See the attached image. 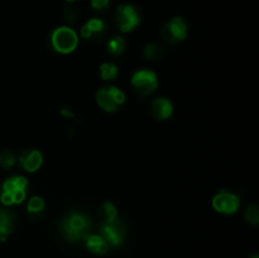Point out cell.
I'll use <instances>...</instances> for the list:
<instances>
[{
    "label": "cell",
    "instance_id": "cell-2",
    "mask_svg": "<svg viewBox=\"0 0 259 258\" xmlns=\"http://www.w3.org/2000/svg\"><path fill=\"white\" fill-rule=\"evenodd\" d=\"M28 186L27 179L23 176H14L8 179L7 181L3 184L2 187V195H0V200L4 205L10 206V205L20 204L23 200L25 199V189Z\"/></svg>",
    "mask_w": 259,
    "mask_h": 258
},
{
    "label": "cell",
    "instance_id": "cell-4",
    "mask_svg": "<svg viewBox=\"0 0 259 258\" xmlns=\"http://www.w3.org/2000/svg\"><path fill=\"white\" fill-rule=\"evenodd\" d=\"M96 101L101 109L109 111V113H113L124 104L125 94L115 86H109V88L100 89L96 93Z\"/></svg>",
    "mask_w": 259,
    "mask_h": 258
},
{
    "label": "cell",
    "instance_id": "cell-3",
    "mask_svg": "<svg viewBox=\"0 0 259 258\" xmlns=\"http://www.w3.org/2000/svg\"><path fill=\"white\" fill-rule=\"evenodd\" d=\"M51 43L57 52L71 53L77 47L78 38L75 30L68 27H60L53 30L51 35Z\"/></svg>",
    "mask_w": 259,
    "mask_h": 258
},
{
    "label": "cell",
    "instance_id": "cell-20",
    "mask_svg": "<svg viewBox=\"0 0 259 258\" xmlns=\"http://www.w3.org/2000/svg\"><path fill=\"white\" fill-rule=\"evenodd\" d=\"M15 162H17V158H15L13 152L7 151V149L0 152V166H2L3 168L5 169L12 168V167L15 164Z\"/></svg>",
    "mask_w": 259,
    "mask_h": 258
},
{
    "label": "cell",
    "instance_id": "cell-21",
    "mask_svg": "<svg viewBox=\"0 0 259 258\" xmlns=\"http://www.w3.org/2000/svg\"><path fill=\"white\" fill-rule=\"evenodd\" d=\"M245 220H247L249 224L257 225L259 222V210L257 205H250L245 210Z\"/></svg>",
    "mask_w": 259,
    "mask_h": 258
},
{
    "label": "cell",
    "instance_id": "cell-13",
    "mask_svg": "<svg viewBox=\"0 0 259 258\" xmlns=\"http://www.w3.org/2000/svg\"><path fill=\"white\" fill-rule=\"evenodd\" d=\"M17 224V217L9 210L0 209V243L5 242L7 238L14 232Z\"/></svg>",
    "mask_w": 259,
    "mask_h": 258
},
{
    "label": "cell",
    "instance_id": "cell-23",
    "mask_svg": "<svg viewBox=\"0 0 259 258\" xmlns=\"http://www.w3.org/2000/svg\"><path fill=\"white\" fill-rule=\"evenodd\" d=\"M91 7L98 12H105L110 7V0H91Z\"/></svg>",
    "mask_w": 259,
    "mask_h": 258
},
{
    "label": "cell",
    "instance_id": "cell-17",
    "mask_svg": "<svg viewBox=\"0 0 259 258\" xmlns=\"http://www.w3.org/2000/svg\"><path fill=\"white\" fill-rule=\"evenodd\" d=\"M144 56L149 61H158L163 57L164 50L158 43H149L144 47Z\"/></svg>",
    "mask_w": 259,
    "mask_h": 258
},
{
    "label": "cell",
    "instance_id": "cell-19",
    "mask_svg": "<svg viewBox=\"0 0 259 258\" xmlns=\"http://www.w3.org/2000/svg\"><path fill=\"white\" fill-rule=\"evenodd\" d=\"M100 76L103 80H115L118 76V66L114 62H104L100 66Z\"/></svg>",
    "mask_w": 259,
    "mask_h": 258
},
{
    "label": "cell",
    "instance_id": "cell-10",
    "mask_svg": "<svg viewBox=\"0 0 259 258\" xmlns=\"http://www.w3.org/2000/svg\"><path fill=\"white\" fill-rule=\"evenodd\" d=\"M106 25L104 20L99 18H93L88 20L81 28V35L86 40H99L105 35Z\"/></svg>",
    "mask_w": 259,
    "mask_h": 258
},
{
    "label": "cell",
    "instance_id": "cell-8",
    "mask_svg": "<svg viewBox=\"0 0 259 258\" xmlns=\"http://www.w3.org/2000/svg\"><path fill=\"white\" fill-rule=\"evenodd\" d=\"M132 85L141 95H149L158 86V77L153 71L139 70L132 77Z\"/></svg>",
    "mask_w": 259,
    "mask_h": 258
},
{
    "label": "cell",
    "instance_id": "cell-11",
    "mask_svg": "<svg viewBox=\"0 0 259 258\" xmlns=\"http://www.w3.org/2000/svg\"><path fill=\"white\" fill-rule=\"evenodd\" d=\"M43 156L38 149H25L19 157V166L27 172H34L42 166Z\"/></svg>",
    "mask_w": 259,
    "mask_h": 258
},
{
    "label": "cell",
    "instance_id": "cell-9",
    "mask_svg": "<svg viewBox=\"0 0 259 258\" xmlns=\"http://www.w3.org/2000/svg\"><path fill=\"white\" fill-rule=\"evenodd\" d=\"M239 205V197L225 190L215 195L212 199V206L218 212H222V214H234Z\"/></svg>",
    "mask_w": 259,
    "mask_h": 258
},
{
    "label": "cell",
    "instance_id": "cell-7",
    "mask_svg": "<svg viewBox=\"0 0 259 258\" xmlns=\"http://www.w3.org/2000/svg\"><path fill=\"white\" fill-rule=\"evenodd\" d=\"M187 25L181 17H175L163 25L162 37L168 45H176L186 38Z\"/></svg>",
    "mask_w": 259,
    "mask_h": 258
},
{
    "label": "cell",
    "instance_id": "cell-16",
    "mask_svg": "<svg viewBox=\"0 0 259 258\" xmlns=\"http://www.w3.org/2000/svg\"><path fill=\"white\" fill-rule=\"evenodd\" d=\"M106 47H108V52L110 53L111 56H120V55H123L124 51H125L126 42L123 37L115 35V37H113L109 39Z\"/></svg>",
    "mask_w": 259,
    "mask_h": 258
},
{
    "label": "cell",
    "instance_id": "cell-22",
    "mask_svg": "<svg viewBox=\"0 0 259 258\" xmlns=\"http://www.w3.org/2000/svg\"><path fill=\"white\" fill-rule=\"evenodd\" d=\"M78 17V12L73 7H66L63 10V19L67 23H73Z\"/></svg>",
    "mask_w": 259,
    "mask_h": 258
},
{
    "label": "cell",
    "instance_id": "cell-12",
    "mask_svg": "<svg viewBox=\"0 0 259 258\" xmlns=\"http://www.w3.org/2000/svg\"><path fill=\"white\" fill-rule=\"evenodd\" d=\"M149 111L156 119L164 120V119H168L172 115L174 106H172V103L168 99L157 98L149 104Z\"/></svg>",
    "mask_w": 259,
    "mask_h": 258
},
{
    "label": "cell",
    "instance_id": "cell-18",
    "mask_svg": "<svg viewBox=\"0 0 259 258\" xmlns=\"http://www.w3.org/2000/svg\"><path fill=\"white\" fill-rule=\"evenodd\" d=\"M99 215L103 222H111L118 218V210L110 201H105L99 207Z\"/></svg>",
    "mask_w": 259,
    "mask_h": 258
},
{
    "label": "cell",
    "instance_id": "cell-5",
    "mask_svg": "<svg viewBox=\"0 0 259 258\" xmlns=\"http://www.w3.org/2000/svg\"><path fill=\"white\" fill-rule=\"evenodd\" d=\"M114 22L120 32L128 33L132 32L141 23V17L138 14V10L133 5L123 4L116 8Z\"/></svg>",
    "mask_w": 259,
    "mask_h": 258
},
{
    "label": "cell",
    "instance_id": "cell-25",
    "mask_svg": "<svg viewBox=\"0 0 259 258\" xmlns=\"http://www.w3.org/2000/svg\"><path fill=\"white\" fill-rule=\"evenodd\" d=\"M66 2H68V3H72V2H75V0H66Z\"/></svg>",
    "mask_w": 259,
    "mask_h": 258
},
{
    "label": "cell",
    "instance_id": "cell-14",
    "mask_svg": "<svg viewBox=\"0 0 259 258\" xmlns=\"http://www.w3.org/2000/svg\"><path fill=\"white\" fill-rule=\"evenodd\" d=\"M83 240H85L86 248L95 254H105L109 250V244L101 235L88 234Z\"/></svg>",
    "mask_w": 259,
    "mask_h": 258
},
{
    "label": "cell",
    "instance_id": "cell-6",
    "mask_svg": "<svg viewBox=\"0 0 259 258\" xmlns=\"http://www.w3.org/2000/svg\"><path fill=\"white\" fill-rule=\"evenodd\" d=\"M100 233L108 244L119 247L125 237V225L118 218L111 222H103L100 224Z\"/></svg>",
    "mask_w": 259,
    "mask_h": 258
},
{
    "label": "cell",
    "instance_id": "cell-24",
    "mask_svg": "<svg viewBox=\"0 0 259 258\" xmlns=\"http://www.w3.org/2000/svg\"><path fill=\"white\" fill-rule=\"evenodd\" d=\"M250 258H259V257H258L257 254H254V255H252V257H250Z\"/></svg>",
    "mask_w": 259,
    "mask_h": 258
},
{
    "label": "cell",
    "instance_id": "cell-1",
    "mask_svg": "<svg viewBox=\"0 0 259 258\" xmlns=\"http://www.w3.org/2000/svg\"><path fill=\"white\" fill-rule=\"evenodd\" d=\"M60 229L68 242H78L90 234L91 219L86 212L80 210H71L61 220Z\"/></svg>",
    "mask_w": 259,
    "mask_h": 258
},
{
    "label": "cell",
    "instance_id": "cell-15",
    "mask_svg": "<svg viewBox=\"0 0 259 258\" xmlns=\"http://www.w3.org/2000/svg\"><path fill=\"white\" fill-rule=\"evenodd\" d=\"M46 204L45 200L40 196H33L32 199L28 201L27 205V214L30 219H38L45 214Z\"/></svg>",
    "mask_w": 259,
    "mask_h": 258
}]
</instances>
